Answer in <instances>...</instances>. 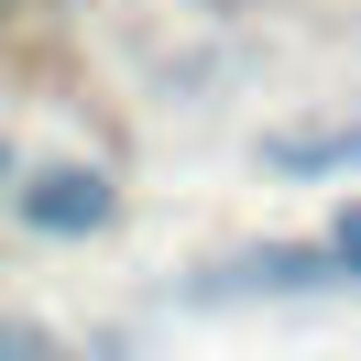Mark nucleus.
I'll list each match as a JSON object with an SVG mask.
<instances>
[{"label":"nucleus","instance_id":"obj_1","mask_svg":"<svg viewBox=\"0 0 361 361\" xmlns=\"http://www.w3.org/2000/svg\"><path fill=\"white\" fill-rule=\"evenodd\" d=\"M11 219L44 230V241H88V230L121 219V186L99 176V164H33V176L11 186Z\"/></svg>","mask_w":361,"mask_h":361},{"label":"nucleus","instance_id":"obj_2","mask_svg":"<svg viewBox=\"0 0 361 361\" xmlns=\"http://www.w3.org/2000/svg\"><path fill=\"white\" fill-rule=\"evenodd\" d=\"M307 285H350L329 241H274V252H241V263L197 274V295H307Z\"/></svg>","mask_w":361,"mask_h":361},{"label":"nucleus","instance_id":"obj_3","mask_svg":"<svg viewBox=\"0 0 361 361\" xmlns=\"http://www.w3.org/2000/svg\"><path fill=\"white\" fill-rule=\"evenodd\" d=\"M329 252H339V274L361 285V208H339V219H329Z\"/></svg>","mask_w":361,"mask_h":361},{"label":"nucleus","instance_id":"obj_4","mask_svg":"<svg viewBox=\"0 0 361 361\" xmlns=\"http://www.w3.org/2000/svg\"><path fill=\"white\" fill-rule=\"evenodd\" d=\"M0 361H55V339H44V329H11V339H0Z\"/></svg>","mask_w":361,"mask_h":361}]
</instances>
